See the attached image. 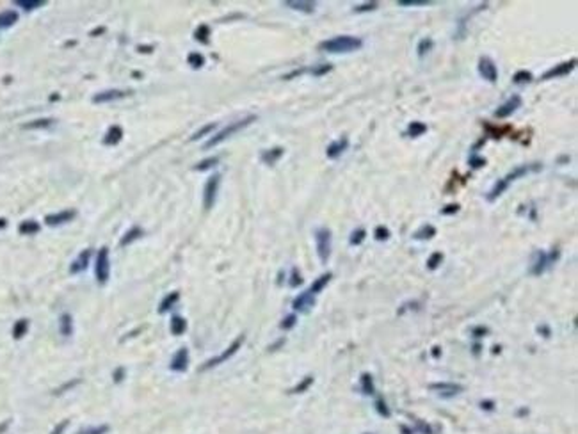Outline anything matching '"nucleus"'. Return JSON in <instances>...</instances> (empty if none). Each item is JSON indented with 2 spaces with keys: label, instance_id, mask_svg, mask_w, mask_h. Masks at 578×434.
<instances>
[{
  "label": "nucleus",
  "instance_id": "nucleus-32",
  "mask_svg": "<svg viewBox=\"0 0 578 434\" xmlns=\"http://www.w3.org/2000/svg\"><path fill=\"white\" fill-rule=\"evenodd\" d=\"M434 47V41L431 38H425V39H422L420 43H418V48H417V52H418V56L420 57H424L425 54H427V52H431V48Z\"/></svg>",
  "mask_w": 578,
  "mask_h": 434
},
{
  "label": "nucleus",
  "instance_id": "nucleus-38",
  "mask_svg": "<svg viewBox=\"0 0 578 434\" xmlns=\"http://www.w3.org/2000/svg\"><path fill=\"white\" fill-rule=\"evenodd\" d=\"M212 130H216V123L205 125V127L201 128V130H198V132H196V134H192L191 141H198V139H201V137H203V136H207V134H210V132H212Z\"/></svg>",
  "mask_w": 578,
  "mask_h": 434
},
{
  "label": "nucleus",
  "instance_id": "nucleus-37",
  "mask_svg": "<svg viewBox=\"0 0 578 434\" xmlns=\"http://www.w3.org/2000/svg\"><path fill=\"white\" fill-rule=\"evenodd\" d=\"M16 5H18V7H23L25 11H32V9H38V7H41V5H45V2H41V0H38V2H27V0H18Z\"/></svg>",
  "mask_w": 578,
  "mask_h": 434
},
{
  "label": "nucleus",
  "instance_id": "nucleus-22",
  "mask_svg": "<svg viewBox=\"0 0 578 434\" xmlns=\"http://www.w3.org/2000/svg\"><path fill=\"white\" fill-rule=\"evenodd\" d=\"M331 276H333V274H331V273H328V274H322L320 278H317V280L313 281V285H311V289H310L311 294H313V295H315V294H319L320 290H322L324 287H326V285L329 283Z\"/></svg>",
  "mask_w": 578,
  "mask_h": 434
},
{
  "label": "nucleus",
  "instance_id": "nucleus-49",
  "mask_svg": "<svg viewBox=\"0 0 578 434\" xmlns=\"http://www.w3.org/2000/svg\"><path fill=\"white\" fill-rule=\"evenodd\" d=\"M470 166L482 167V166H486V160H484V158H479L477 155H472V157H470Z\"/></svg>",
  "mask_w": 578,
  "mask_h": 434
},
{
  "label": "nucleus",
  "instance_id": "nucleus-4",
  "mask_svg": "<svg viewBox=\"0 0 578 434\" xmlns=\"http://www.w3.org/2000/svg\"><path fill=\"white\" fill-rule=\"evenodd\" d=\"M315 242H317V253L322 264H326L331 255V231L328 228H319L315 231Z\"/></svg>",
  "mask_w": 578,
  "mask_h": 434
},
{
  "label": "nucleus",
  "instance_id": "nucleus-30",
  "mask_svg": "<svg viewBox=\"0 0 578 434\" xmlns=\"http://www.w3.org/2000/svg\"><path fill=\"white\" fill-rule=\"evenodd\" d=\"M219 164V157H210V158H205V160H201L200 164H196L194 169L196 171H207L210 169V167L217 166Z\"/></svg>",
  "mask_w": 578,
  "mask_h": 434
},
{
  "label": "nucleus",
  "instance_id": "nucleus-26",
  "mask_svg": "<svg viewBox=\"0 0 578 434\" xmlns=\"http://www.w3.org/2000/svg\"><path fill=\"white\" fill-rule=\"evenodd\" d=\"M185 329H187V322L182 317H173V320H171V333L173 335H182Z\"/></svg>",
  "mask_w": 578,
  "mask_h": 434
},
{
  "label": "nucleus",
  "instance_id": "nucleus-20",
  "mask_svg": "<svg viewBox=\"0 0 578 434\" xmlns=\"http://www.w3.org/2000/svg\"><path fill=\"white\" fill-rule=\"evenodd\" d=\"M287 7H292L301 13H313L315 11V2H285Z\"/></svg>",
  "mask_w": 578,
  "mask_h": 434
},
{
  "label": "nucleus",
  "instance_id": "nucleus-5",
  "mask_svg": "<svg viewBox=\"0 0 578 434\" xmlns=\"http://www.w3.org/2000/svg\"><path fill=\"white\" fill-rule=\"evenodd\" d=\"M219 183H221V175H212L207 183H205V191H203V207L207 210H210L216 203L217 198V191H219Z\"/></svg>",
  "mask_w": 578,
  "mask_h": 434
},
{
  "label": "nucleus",
  "instance_id": "nucleus-42",
  "mask_svg": "<svg viewBox=\"0 0 578 434\" xmlns=\"http://www.w3.org/2000/svg\"><path fill=\"white\" fill-rule=\"evenodd\" d=\"M429 0H400L399 5L402 7H413V5H429Z\"/></svg>",
  "mask_w": 578,
  "mask_h": 434
},
{
  "label": "nucleus",
  "instance_id": "nucleus-8",
  "mask_svg": "<svg viewBox=\"0 0 578 434\" xmlns=\"http://www.w3.org/2000/svg\"><path fill=\"white\" fill-rule=\"evenodd\" d=\"M479 73H481V77L488 82H497V78H498V70L489 57H482V59L479 61Z\"/></svg>",
  "mask_w": 578,
  "mask_h": 434
},
{
  "label": "nucleus",
  "instance_id": "nucleus-24",
  "mask_svg": "<svg viewBox=\"0 0 578 434\" xmlns=\"http://www.w3.org/2000/svg\"><path fill=\"white\" fill-rule=\"evenodd\" d=\"M194 38L198 39L200 43H203V45H209V41H210V27L205 25V23H203V25H200L198 29H196Z\"/></svg>",
  "mask_w": 578,
  "mask_h": 434
},
{
  "label": "nucleus",
  "instance_id": "nucleus-44",
  "mask_svg": "<svg viewBox=\"0 0 578 434\" xmlns=\"http://www.w3.org/2000/svg\"><path fill=\"white\" fill-rule=\"evenodd\" d=\"M443 262V255L441 253H434L433 256H431L429 260H427V265H429V269H436L439 264Z\"/></svg>",
  "mask_w": 578,
  "mask_h": 434
},
{
  "label": "nucleus",
  "instance_id": "nucleus-21",
  "mask_svg": "<svg viewBox=\"0 0 578 434\" xmlns=\"http://www.w3.org/2000/svg\"><path fill=\"white\" fill-rule=\"evenodd\" d=\"M143 235V230H141L139 226H132L130 230L125 233V237L121 238V246H128V244H132L134 240H137V238Z\"/></svg>",
  "mask_w": 578,
  "mask_h": 434
},
{
  "label": "nucleus",
  "instance_id": "nucleus-43",
  "mask_svg": "<svg viewBox=\"0 0 578 434\" xmlns=\"http://www.w3.org/2000/svg\"><path fill=\"white\" fill-rule=\"evenodd\" d=\"M333 70L331 64H320V66H317V68L311 70V73H313L315 77H320V75H326V73H329Z\"/></svg>",
  "mask_w": 578,
  "mask_h": 434
},
{
  "label": "nucleus",
  "instance_id": "nucleus-15",
  "mask_svg": "<svg viewBox=\"0 0 578 434\" xmlns=\"http://www.w3.org/2000/svg\"><path fill=\"white\" fill-rule=\"evenodd\" d=\"M347 146H349V139L347 137H342V139L335 141V143H331V145L328 146L326 155H328V158H338L345 149H347Z\"/></svg>",
  "mask_w": 578,
  "mask_h": 434
},
{
  "label": "nucleus",
  "instance_id": "nucleus-25",
  "mask_svg": "<svg viewBox=\"0 0 578 434\" xmlns=\"http://www.w3.org/2000/svg\"><path fill=\"white\" fill-rule=\"evenodd\" d=\"M427 132V125L422 123V121H415V123L409 125L408 128V136L409 137H420Z\"/></svg>",
  "mask_w": 578,
  "mask_h": 434
},
{
  "label": "nucleus",
  "instance_id": "nucleus-40",
  "mask_svg": "<svg viewBox=\"0 0 578 434\" xmlns=\"http://www.w3.org/2000/svg\"><path fill=\"white\" fill-rule=\"evenodd\" d=\"M38 230H39V226H38V222H34V221H25L20 226L21 233H34V231H38Z\"/></svg>",
  "mask_w": 578,
  "mask_h": 434
},
{
  "label": "nucleus",
  "instance_id": "nucleus-17",
  "mask_svg": "<svg viewBox=\"0 0 578 434\" xmlns=\"http://www.w3.org/2000/svg\"><path fill=\"white\" fill-rule=\"evenodd\" d=\"M121 139H123V130H121V127L114 125V127L109 128V132H107L103 143H105V145H109V146H116Z\"/></svg>",
  "mask_w": 578,
  "mask_h": 434
},
{
  "label": "nucleus",
  "instance_id": "nucleus-16",
  "mask_svg": "<svg viewBox=\"0 0 578 434\" xmlns=\"http://www.w3.org/2000/svg\"><path fill=\"white\" fill-rule=\"evenodd\" d=\"M77 216V212L75 210H63V212L59 214H52V216H47V219L45 221L48 222V224H63V222H68L72 221L73 217Z\"/></svg>",
  "mask_w": 578,
  "mask_h": 434
},
{
  "label": "nucleus",
  "instance_id": "nucleus-36",
  "mask_svg": "<svg viewBox=\"0 0 578 434\" xmlns=\"http://www.w3.org/2000/svg\"><path fill=\"white\" fill-rule=\"evenodd\" d=\"M365 237H366V231L363 230V228H360V230L353 231V235H351V244H353V246H360V244L365 240Z\"/></svg>",
  "mask_w": 578,
  "mask_h": 434
},
{
  "label": "nucleus",
  "instance_id": "nucleus-48",
  "mask_svg": "<svg viewBox=\"0 0 578 434\" xmlns=\"http://www.w3.org/2000/svg\"><path fill=\"white\" fill-rule=\"evenodd\" d=\"M72 333V319H70V315H64L63 317V335H70Z\"/></svg>",
  "mask_w": 578,
  "mask_h": 434
},
{
  "label": "nucleus",
  "instance_id": "nucleus-7",
  "mask_svg": "<svg viewBox=\"0 0 578 434\" xmlns=\"http://www.w3.org/2000/svg\"><path fill=\"white\" fill-rule=\"evenodd\" d=\"M242 342H244V336H238L237 340H235L233 344H231L230 347H228V349L224 351V353H222V354H219V356H217V358H212V360H209V362L205 363V365H203V368H201V370H207V368H212V366H217V365H219V363L226 362V360H230V358L233 356V354L237 353L238 349H240V345H242Z\"/></svg>",
  "mask_w": 578,
  "mask_h": 434
},
{
  "label": "nucleus",
  "instance_id": "nucleus-29",
  "mask_svg": "<svg viewBox=\"0 0 578 434\" xmlns=\"http://www.w3.org/2000/svg\"><path fill=\"white\" fill-rule=\"evenodd\" d=\"M178 299H180V294H178V292H173V294L167 295V297L160 302V313H164V311L171 310V306H173V304H174L176 301H178Z\"/></svg>",
  "mask_w": 578,
  "mask_h": 434
},
{
  "label": "nucleus",
  "instance_id": "nucleus-12",
  "mask_svg": "<svg viewBox=\"0 0 578 434\" xmlns=\"http://www.w3.org/2000/svg\"><path fill=\"white\" fill-rule=\"evenodd\" d=\"M431 390L438 392L443 397H454L463 392V386L461 384H452V383H436V384H431Z\"/></svg>",
  "mask_w": 578,
  "mask_h": 434
},
{
  "label": "nucleus",
  "instance_id": "nucleus-47",
  "mask_svg": "<svg viewBox=\"0 0 578 434\" xmlns=\"http://www.w3.org/2000/svg\"><path fill=\"white\" fill-rule=\"evenodd\" d=\"M459 209H461V207L457 203H455V205H446L445 209L441 210V214H443V216H452V214L459 212Z\"/></svg>",
  "mask_w": 578,
  "mask_h": 434
},
{
  "label": "nucleus",
  "instance_id": "nucleus-39",
  "mask_svg": "<svg viewBox=\"0 0 578 434\" xmlns=\"http://www.w3.org/2000/svg\"><path fill=\"white\" fill-rule=\"evenodd\" d=\"M54 123V119H38V121H32V123L25 125V130H30V128H47Z\"/></svg>",
  "mask_w": 578,
  "mask_h": 434
},
{
  "label": "nucleus",
  "instance_id": "nucleus-19",
  "mask_svg": "<svg viewBox=\"0 0 578 434\" xmlns=\"http://www.w3.org/2000/svg\"><path fill=\"white\" fill-rule=\"evenodd\" d=\"M16 21H18L16 11H4V13H0V29L11 27L13 23H16Z\"/></svg>",
  "mask_w": 578,
  "mask_h": 434
},
{
  "label": "nucleus",
  "instance_id": "nucleus-28",
  "mask_svg": "<svg viewBox=\"0 0 578 434\" xmlns=\"http://www.w3.org/2000/svg\"><path fill=\"white\" fill-rule=\"evenodd\" d=\"M434 235H436V228H434L433 224H424L420 230L415 233V238H420V240H424V238H433Z\"/></svg>",
  "mask_w": 578,
  "mask_h": 434
},
{
  "label": "nucleus",
  "instance_id": "nucleus-9",
  "mask_svg": "<svg viewBox=\"0 0 578 434\" xmlns=\"http://www.w3.org/2000/svg\"><path fill=\"white\" fill-rule=\"evenodd\" d=\"M519 107H521V96L519 94H512L504 105L498 107V111L495 112V116L497 118H507V116H510L514 111H518Z\"/></svg>",
  "mask_w": 578,
  "mask_h": 434
},
{
  "label": "nucleus",
  "instance_id": "nucleus-27",
  "mask_svg": "<svg viewBox=\"0 0 578 434\" xmlns=\"http://www.w3.org/2000/svg\"><path fill=\"white\" fill-rule=\"evenodd\" d=\"M536 256H537V262L534 264V267H532V273H534V274H541L544 271V267L548 265V256L544 255L543 251H539Z\"/></svg>",
  "mask_w": 578,
  "mask_h": 434
},
{
  "label": "nucleus",
  "instance_id": "nucleus-35",
  "mask_svg": "<svg viewBox=\"0 0 578 434\" xmlns=\"http://www.w3.org/2000/svg\"><path fill=\"white\" fill-rule=\"evenodd\" d=\"M361 384H363V392H365L366 395H372V393H374V384H372V375H368V374H363V375H361Z\"/></svg>",
  "mask_w": 578,
  "mask_h": 434
},
{
  "label": "nucleus",
  "instance_id": "nucleus-3",
  "mask_svg": "<svg viewBox=\"0 0 578 434\" xmlns=\"http://www.w3.org/2000/svg\"><path fill=\"white\" fill-rule=\"evenodd\" d=\"M253 121H256V116H255V114H253V116H247V118L240 119V121H235V123H230V125H228V127H224V128H222V130H221V132H219V134H216V136H214L212 139H209V141H207V143H205V149L214 148V146L221 145L222 141H226V139H228V137H231V136H233V134L240 132V130H242V128H246L247 125H251V123H253Z\"/></svg>",
  "mask_w": 578,
  "mask_h": 434
},
{
  "label": "nucleus",
  "instance_id": "nucleus-45",
  "mask_svg": "<svg viewBox=\"0 0 578 434\" xmlns=\"http://www.w3.org/2000/svg\"><path fill=\"white\" fill-rule=\"evenodd\" d=\"M375 7H377V4H375V2H366V4L356 5V7H354V11H358V13H363V11H374Z\"/></svg>",
  "mask_w": 578,
  "mask_h": 434
},
{
  "label": "nucleus",
  "instance_id": "nucleus-1",
  "mask_svg": "<svg viewBox=\"0 0 578 434\" xmlns=\"http://www.w3.org/2000/svg\"><path fill=\"white\" fill-rule=\"evenodd\" d=\"M363 47V41L354 36H336L328 41H322L319 45L320 50L329 52V54H347V52L360 50Z\"/></svg>",
  "mask_w": 578,
  "mask_h": 434
},
{
  "label": "nucleus",
  "instance_id": "nucleus-54",
  "mask_svg": "<svg viewBox=\"0 0 578 434\" xmlns=\"http://www.w3.org/2000/svg\"><path fill=\"white\" fill-rule=\"evenodd\" d=\"M139 50H143V54H149L153 52V47H139Z\"/></svg>",
  "mask_w": 578,
  "mask_h": 434
},
{
  "label": "nucleus",
  "instance_id": "nucleus-33",
  "mask_svg": "<svg viewBox=\"0 0 578 434\" xmlns=\"http://www.w3.org/2000/svg\"><path fill=\"white\" fill-rule=\"evenodd\" d=\"M484 128L489 132V137H493V139H500V137L504 136L507 130H509L507 127L506 128H497V127H493V125H489V123H484Z\"/></svg>",
  "mask_w": 578,
  "mask_h": 434
},
{
  "label": "nucleus",
  "instance_id": "nucleus-11",
  "mask_svg": "<svg viewBox=\"0 0 578 434\" xmlns=\"http://www.w3.org/2000/svg\"><path fill=\"white\" fill-rule=\"evenodd\" d=\"M128 91H121V89H109V91H102L93 96V103H107V102H114V100H119L127 96Z\"/></svg>",
  "mask_w": 578,
  "mask_h": 434
},
{
  "label": "nucleus",
  "instance_id": "nucleus-34",
  "mask_svg": "<svg viewBox=\"0 0 578 434\" xmlns=\"http://www.w3.org/2000/svg\"><path fill=\"white\" fill-rule=\"evenodd\" d=\"M512 80H514L516 84H525V82H530L532 80V73L527 72V70H519V72L514 73Z\"/></svg>",
  "mask_w": 578,
  "mask_h": 434
},
{
  "label": "nucleus",
  "instance_id": "nucleus-55",
  "mask_svg": "<svg viewBox=\"0 0 578 434\" xmlns=\"http://www.w3.org/2000/svg\"><path fill=\"white\" fill-rule=\"evenodd\" d=\"M5 226V219H0V228H4Z\"/></svg>",
  "mask_w": 578,
  "mask_h": 434
},
{
  "label": "nucleus",
  "instance_id": "nucleus-18",
  "mask_svg": "<svg viewBox=\"0 0 578 434\" xmlns=\"http://www.w3.org/2000/svg\"><path fill=\"white\" fill-rule=\"evenodd\" d=\"M283 151H285L283 148L267 149V151H264V153H262V160H264L267 166H274V164H276V162L280 160L281 157H283Z\"/></svg>",
  "mask_w": 578,
  "mask_h": 434
},
{
  "label": "nucleus",
  "instance_id": "nucleus-23",
  "mask_svg": "<svg viewBox=\"0 0 578 434\" xmlns=\"http://www.w3.org/2000/svg\"><path fill=\"white\" fill-rule=\"evenodd\" d=\"M89 256H91L89 249H85V251L82 253V255H80V256H78V258H77V262H75V264H73V267H72V273H78V271H84V269L87 267V264H89Z\"/></svg>",
  "mask_w": 578,
  "mask_h": 434
},
{
  "label": "nucleus",
  "instance_id": "nucleus-2",
  "mask_svg": "<svg viewBox=\"0 0 578 434\" xmlns=\"http://www.w3.org/2000/svg\"><path fill=\"white\" fill-rule=\"evenodd\" d=\"M528 171H530V167H528V166H518L514 171H510L509 175H506L504 178L498 180V182L495 183V187L491 189V191H489V194H488V201H489V203H493L495 200H498V198H500L502 194H504V192L509 189L510 183L516 182V180L521 178V176H525Z\"/></svg>",
  "mask_w": 578,
  "mask_h": 434
},
{
  "label": "nucleus",
  "instance_id": "nucleus-46",
  "mask_svg": "<svg viewBox=\"0 0 578 434\" xmlns=\"http://www.w3.org/2000/svg\"><path fill=\"white\" fill-rule=\"evenodd\" d=\"M25 329H27V320H20L16 324V328H14V338H20L25 333Z\"/></svg>",
  "mask_w": 578,
  "mask_h": 434
},
{
  "label": "nucleus",
  "instance_id": "nucleus-41",
  "mask_svg": "<svg viewBox=\"0 0 578 434\" xmlns=\"http://www.w3.org/2000/svg\"><path fill=\"white\" fill-rule=\"evenodd\" d=\"M374 237L377 238V240H388V238H390V230L384 228V226H377L374 231Z\"/></svg>",
  "mask_w": 578,
  "mask_h": 434
},
{
  "label": "nucleus",
  "instance_id": "nucleus-31",
  "mask_svg": "<svg viewBox=\"0 0 578 434\" xmlns=\"http://www.w3.org/2000/svg\"><path fill=\"white\" fill-rule=\"evenodd\" d=\"M187 63L191 64L192 68H201V66H205V57L201 54H198V52H192V54H189Z\"/></svg>",
  "mask_w": 578,
  "mask_h": 434
},
{
  "label": "nucleus",
  "instance_id": "nucleus-6",
  "mask_svg": "<svg viewBox=\"0 0 578 434\" xmlns=\"http://www.w3.org/2000/svg\"><path fill=\"white\" fill-rule=\"evenodd\" d=\"M94 273H96V280L100 283H105L111 274V267H109V251L107 247H102L96 256V265H94Z\"/></svg>",
  "mask_w": 578,
  "mask_h": 434
},
{
  "label": "nucleus",
  "instance_id": "nucleus-53",
  "mask_svg": "<svg viewBox=\"0 0 578 434\" xmlns=\"http://www.w3.org/2000/svg\"><path fill=\"white\" fill-rule=\"evenodd\" d=\"M377 406H379V411H381L383 415H386V417L390 415V413H388V409H386V404H383V402H377Z\"/></svg>",
  "mask_w": 578,
  "mask_h": 434
},
{
  "label": "nucleus",
  "instance_id": "nucleus-52",
  "mask_svg": "<svg viewBox=\"0 0 578 434\" xmlns=\"http://www.w3.org/2000/svg\"><path fill=\"white\" fill-rule=\"evenodd\" d=\"M293 324H295V315H289L285 320H283L281 328H283V329H290V328H293Z\"/></svg>",
  "mask_w": 578,
  "mask_h": 434
},
{
  "label": "nucleus",
  "instance_id": "nucleus-10",
  "mask_svg": "<svg viewBox=\"0 0 578 434\" xmlns=\"http://www.w3.org/2000/svg\"><path fill=\"white\" fill-rule=\"evenodd\" d=\"M575 66H577V59H571V61H568V63L559 64V66H555V68L548 70V72L544 73L543 80H548V78H555V77H564V75L573 72Z\"/></svg>",
  "mask_w": 578,
  "mask_h": 434
},
{
  "label": "nucleus",
  "instance_id": "nucleus-13",
  "mask_svg": "<svg viewBox=\"0 0 578 434\" xmlns=\"http://www.w3.org/2000/svg\"><path fill=\"white\" fill-rule=\"evenodd\" d=\"M313 304H315V295L308 290V292H302L299 297H295L292 306H293V310H297V311H308Z\"/></svg>",
  "mask_w": 578,
  "mask_h": 434
},
{
  "label": "nucleus",
  "instance_id": "nucleus-14",
  "mask_svg": "<svg viewBox=\"0 0 578 434\" xmlns=\"http://www.w3.org/2000/svg\"><path fill=\"white\" fill-rule=\"evenodd\" d=\"M187 365H189L187 349H180L178 353L173 356V360H171V368H173L174 372H183V370H187Z\"/></svg>",
  "mask_w": 578,
  "mask_h": 434
},
{
  "label": "nucleus",
  "instance_id": "nucleus-50",
  "mask_svg": "<svg viewBox=\"0 0 578 434\" xmlns=\"http://www.w3.org/2000/svg\"><path fill=\"white\" fill-rule=\"evenodd\" d=\"M311 381H313V379H311V377H306V379H304V381H302L301 384H299L297 388H295V390H293V393H301V392H304V390H306V388H308V386H310V384H311Z\"/></svg>",
  "mask_w": 578,
  "mask_h": 434
},
{
  "label": "nucleus",
  "instance_id": "nucleus-51",
  "mask_svg": "<svg viewBox=\"0 0 578 434\" xmlns=\"http://www.w3.org/2000/svg\"><path fill=\"white\" fill-rule=\"evenodd\" d=\"M301 283H302L301 274L297 273V269H293V273H292V281H290V285H292V287H297V285H301Z\"/></svg>",
  "mask_w": 578,
  "mask_h": 434
}]
</instances>
